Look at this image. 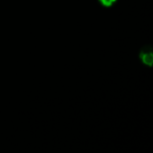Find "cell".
Instances as JSON below:
<instances>
[{
    "label": "cell",
    "instance_id": "obj_1",
    "mask_svg": "<svg viewBox=\"0 0 153 153\" xmlns=\"http://www.w3.org/2000/svg\"><path fill=\"white\" fill-rule=\"evenodd\" d=\"M140 61L148 67H153V46L147 44L141 47L139 53Z\"/></svg>",
    "mask_w": 153,
    "mask_h": 153
},
{
    "label": "cell",
    "instance_id": "obj_2",
    "mask_svg": "<svg viewBox=\"0 0 153 153\" xmlns=\"http://www.w3.org/2000/svg\"><path fill=\"white\" fill-rule=\"evenodd\" d=\"M97 2L100 5V7L104 8H111L115 5L117 0H97Z\"/></svg>",
    "mask_w": 153,
    "mask_h": 153
}]
</instances>
